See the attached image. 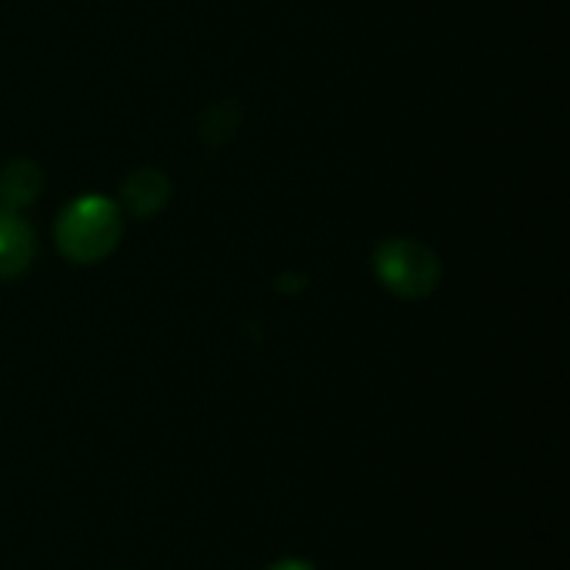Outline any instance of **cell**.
Instances as JSON below:
<instances>
[{
	"label": "cell",
	"instance_id": "obj_6",
	"mask_svg": "<svg viewBox=\"0 0 570 570\" xmlns=\"http://www.w3.org/2000/svg\"><path fill=\"white\" fill-rule=\"evenodd\" d=\"M267 570H317L311 561H301V558H284V561H277V564H271Z\"/></svg>",
	"mask_w": 570,
	"mask_h": 570
},
{
	"label": "cell",
	"instance_id": "obj_2",
	"mask_svg": "<svg viewBox=\"0 0 570 570\" xmlns=\"http://www.w3.org/2000/svg\"><path fill=\"white\" fill-rule=\"evenodd\" d=\"M374 277L397 301H428L441 287V257L417 237H387L374 247Z\"/></svg>",
	"mask_w": 570,
	"mask_h": 570
},
{
	"label": "cell",
	"instance_id": "obj_3",
	"mask_svg": "<svg viewBox=\"0 0 570 570\" xmlns=\"http://www.w3.org/2000/svg\"><path fill=\"white\" fill-rule=\"evenodd\" d=\"M37 257V234L20 210L0 207V281H13L30 271Z\"/></svg>",
	"mask_w": 570,
	"mask_h": 570
},
{
	"label": "cell",
	"instance_id": "obj_1",
	"mask_svg": "<svg viewBox=\"0 0 570 570\" xmlns=\"http://www.w3.org/2000/svg\"><path fill=\"white\" fill-rule=\"evenodd\" d=\"M124 237V210L117 197L80 194L60 207L53 220V244L70 264H100L107 261Z\"/></svg>",
	"mask_w": 570,
	"mask_h": 570
},
{
	"label": "cell",
	"instance_id": "obj_5",
	"mask_svg": "<svg viewBox=\"0 0 570 570\" xmlns=\"http://www.w3.org/2000/svg\"><path fill=\"white\" fill-rule=\"evenodd\" d=\"M43 190V170L30 157H13L0 167V207L23 210Z\"/></svg>",
	"mask_w": 570,
	"mask_h": 570
},
{
	"label": "cell",
	"instance_id": "obj_4",
	"mask_svg": "<svg viewBox=\"0 0 570 570\" xmlns=\"http://www.w3.org/2000/svg\"><path fill=\"white\" fill-rule=\"evenodd\" d=\"M170 177L154 167H137L120 184V210L130 217H157L170 204Z\"/></svg>",
	"mask_w": 570,
	"mask_h": 570
}]
</instances>
